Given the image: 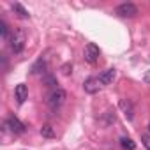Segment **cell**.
<instances>
[{"label":"cell","mask_w":150,"mask_h":150,"mask_svg":"<svg viewBox=\"0 0 150 150\" xmlns=\"http://www.w3.org/2000/svg\"><path fill=\"white\" fill-rule=\"evenodd\" d=\"M25 42H27L25 30L23 28H14L11 32V37H9V46H11L13 53H21L23 48H25Z\"/></svg>","instance_id":"obj_1"},{"label":"cell","mask_w":150,"mask_h":150,"mask_svg":"<svg viewBox=\"0 0 150 150\" xmlns=\"http://www.w3.org/2000/svg\"><path fill=\"white\" fill-rule=\"evenodd\" d=\"M65 99H67V92L64 88H55L50 94V97H48V106L51 110H57V108H60L65 103Z\"/></svg>","instance_id":"obj_2"},{"label":"cell","mask_w":150,"mask_h":150,"mask_svg":"<svg viewBox=\"0 0 150 150\" xmlns=\"http://www.w3.org/2000/svg\"><path fill=\"white\" fill-rule=\"evenodd\" d=\"M115 14H118L120 18H134L138 14V7L134 4H120L115 9Z\"/></svg>","instance_id":"obj_3"},{"label":"cell","mask_w":150,"mask_h":150,"mask_svg":"<svg viewBox=\"0 0 150 150\" xmlns=\"http://www.w3.org/2000/svg\"><path fill=\"white\" fill-rule=\"evenodd\" d=\"M83 57H85V60H87L88 64H96V62L99 60V57H101V51H99V48H97L94 42H88V44L85 46Z\"/></svg>","instance_id":"obj_4"},{"label":"cell","mask_w":150,"mask_h":150,"mask_svg":"<svg viewBox=\"0 0 150 150\" xmlns=\"http://www.w3.org/2000/svg\"><path fill=\"white\" fill-rule=\"evenodd\" d=\"M4 127H7V129H9L11 132H14V134H23V132L27 131L25 124H23V122H20L16 117H9V118L6 120Z\"/></svg>","instance_id":"obj_5"},{"label":"cell","mask_w":150,"mask_h":150,"mask_svg":"<svg viewBox=\"0 0 150 150\" xmlns=\"http://www.w3.org/2000/svg\"><path fill=\"white\" fill-rule=\"evenodd\" d=\"M101 87H103V85L99 83V78H88V80H85V83H83V90H85L87 94H97Z\"/></svg>","instance_id":"obj_6"},{"label":"cell","mask_w":150,"mask_h":150,"mask_svg":"<svg viewBox=\"0 0 150 150\" xmlns=\"http://www.w3.org/2000/svg\"><path fill=\"white\" fill-rule=\"evenodd\" d=\"M115 76H117V71H115V69H106V71H103V72L99 74V83H101L103 87L111 85L113 80H115Z\"/></svg>","instance_id":"obj_7"},{"label":"cell","mask_w":150,"mask_h":150,"mask_svg":"<svg viewBox=\"0 0 150 150\" xmlns=\"http://www.w3.org/2000/svg\"><path fill=\"white\" fill-rule=\"evenodd\" d=\"M14 96H16V101H18L20 104H23V103L28 99V88H27V85H23V83L16 85V88H14Z\"/></svg>","instance_id":"obj_8"},{"label":"cell","mask_w":150,"mask_h":150,"mask_svg":"<svg viewBox=\"0 0 150 150\" xmlns=\"http://www.w3.org/2000/svg\"><path fill=\"white\" fill-rule=\"evenodd\" d=\"M120 110L124 111V115H125L127 120L134 118V108H132V103L129 99H120Z\"/></svg>","instance_id":"obj_9"},{"label":"cell","mask_w":150,"mask_h":150,"mask_svg":"<svg viewBox=\"0 0 150 150\" xmlns=\"http://www.w3.org/2000/svg\"><path fill=\"white\" fill-rule=\"evenodd\" d=\"M46 69H48V62H46V58L41 57V58L32 65L30 72H32V74H42V72H46Z\"/></svg>","instance_id":"obj_10"},{"label":"cell","mask_w":150,"mask_h":150,"mask_svg":"<svg viewBox=\"0 0 150 150\" xmlns=\"http://www.w3.org/2000/svg\"><path fill=\"white\" fill-rule=\"evenodd\" d=\"M13 11H14L20 18H28V16H30V14H28V11H27L21 4H13Z\"/></svg>","instance_id":"obj_11"},{"label":"cell","mask_w":150,"mask_h":150,"mask_svg":"<svg viewBox=\"0 0 150 150\" xmlns=\"http://www.w3.org/2000/svg\"><path fill=\"white\" fill-rule=\"evenodd\" d=\"M41 134H42L44 138H55V131H53V127H51L50 124H44V125L41 127Z\"/></svg>","instance_id":"obj_12"},{"label":"cell","mask_w":150,"mask_h":150,"mask_svg":"<svg viewBox=\"0 0 150 150\" xmlns=\"http://www.w3.org/2000/svg\"><path fill=\"white\" fill-rule=\"evenodd\" d=\"M120 143H122V146H124V150H134L136 148V143L131 139V138H120Z\"/></svg>","instance_id":"obj_13"},{"label":"cell","mask_w":150,"mask_h":150,"mask_svg":"<svg viewBox=\"0 0 150 150\" xmlns=\"http://www.w3.org/2000/svg\"><path fill=\"white\" fill-rule=\"evenodd\" d=\"M0 30H2V39H9L11 35H9V27H7V23L2 20L0 21Z\"/></svg>","instance_id":"obj_14"},{"label":"cell","mask_w":150,"mask_h":150,"mask_svg":"<svg viewBox=\"0 0 150 150\" xmlns=\"http://www.w3.org/2000/svg\"><path fill=\"white\" fill-rule=\"evenodd\" d=\"M42 81L46 83V87H57V78L55 76H44Z\"/></svg>","instance_id":"obj_15"},{"label":"cell","mask_w":150,"mask_h":150,"mask_svg":"<svg viewBox=\"0 0 150 150\" xmlns=\"http://www.w3.org/2000/svg\"><path fill=\"white\" fill-rule=\"evenodd\" d=\"M141 141H143V145L146 146V150H150V136H148V134H143V136H141Z\"/></svg>","instance_id":"obj_16"},{"label":"cell","mask_w":150,"mask_h":150,"mask_svg":"<svg viewBox=\"0 0 150 150\" xmlns=\"http://www.w3.org/2000/svg\"><path fill=\"white\" fill-rule=\"evenodd\" d=\"M148 129H150V127H148Z\"/></svg>","instance_id":"obj_17"}]
</instances>
